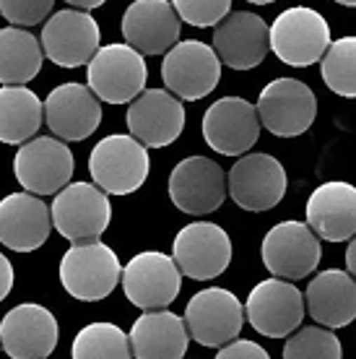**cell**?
Instances as JSON below:
<instances>
[{
	"label": "cell",
	"mask_w": 356,
	"mask_h": 359,
	"mask_svg": "<svg viewBox=\"0 0 356 359\" xmlns=\"http://www.w3.org/2000/svg\"><path fill=\"white\" fill-rule=\"evenodd\" d=\"M247 3H255V6H271V3H276V0H247Z\"/></svg>",
	"instance_id": "39"
},
{
	"label": "cell",
	"mask_w": 356,
	"mask_h": 359,
	"mask_svg": "<svg viewBox=\"0 0 356 359\" xmlns=\"http://www.w3.org/2000/svg\"><path fill=\"white\" fill-rule=\"evenodd\" d=\"M135 359H182L190 346L185 318L164 310H143L130 328Z\"/></svg>",
	"instance_id": "25"
},
{
	"label": "cell",
	"mask_w": 356,
	"mask_h": 359,
	"mask_svg": "<svg viewBox=\"0 0 356 359\" xmlns=\"http://www.w3.org/2000/svg\"><path fill=\"white\" fill-rule=\"evenodd\" d=\"M346 269L348 273L356 278V237L348 243V250H346Z\"/></svg>",
	"instance_id": "37"
},
{
	"label": "cell",
	"mask_w": 356,
	"mask_h": 359,
	"mask_svg": "<svg viewBox=\"0 0 356 359\" xmlns=\"http://www.w3.org/2000/svg\"><path fill=\"white\" fill-rule=\"evenodd\" d=\"M99 39H102V32H99L97 18L81 8L55 11L42 27L45 55L60 68L89 65L91 57L102 47Z\"/></svg>",
	"instance_id": "14"
},
{
	"label": "cell",
	"mask_w": 356,
	"mask_h": 359,
	"mask_svg": "<svg viewBox=\"0 0 356 359\" xmlns=\"http://www.w3.org/2000/svg\"><path fill=\"white\" fill-rule=\"evenodd\" d=\"M128 130L149 149L174 144L185 130V107L170 89H143L125 115Z\"/></svg>",
	"instance_id": "18"
},
{
	"label": "cell",
	"mask_w": 356,
	"mask_h": 359,
	"mask_svg": "<svg viewBox=\"0 0 356 359\" xmlns=\"http://www.w3.org/2000/svg\"><path fill=\"white\" fill-rule=\"evenodd\" d=\"M123 36L143 55H167L179 42L182 18L172 0H133L120 21Z\"/></svg>",
	"instance_id": "20"
},
{
	"label": "cell",
	"mask_w": 356,
	"mask_h": 359,
	"mask_svg": "<svg viewBox=\"0 0 356 359\" xmlns=\"http://www.w3.org/2000/svg\"><path fill=\"white\" fill-rule=\"evenodd\" d=\"M258 107L242 97L216 99L203 115V138L216 154L224 156H242L247 154L260 138Z\"/></svg>",
	"instance_id": "17"
},
{
	"label": "cell",
	"mask_w": 356,
	"mask_h": 359,
	"mask_svg": "<svg viewBox=\"0 0 356 359\" xmlns=\"http://www.w3.org/2000/svg\"><path fill=\"white\" fill-rule=\"evenodd\" d=\"M45 65V47L27 27L0 29V83L27 86Z\"/></svg>",
	"instance_id": "27"
},
{
	"label": "cell",
	"mask_w": 356,
	"mask_h": 359,
	"mask_svg": "<svg viewBox=\"0 0 356 359\" xmlns=\"http://www.w3.org/2000/svg\"><path fill=\"white\" fill-rule=\"evenodd\" d=\"M229 193V177L208 156H187L170 175L172 203L190 216H205L221 208Z\"/></svg>",
	"instance_id": "13"
},
{
	"label": "cell",
	"mask_w": 356,
	"mask_h": 359,
	"mask_svg": "<svg viewBox=\"0 0 356 359\" xmlns=\"http://www.w3.org/2000/svg\"><path fill=\"white\" fill-rule=\"evenodd\" d=\"M55 0H0V16L13 27H36L53 16Z\"/></svg>",
	"instance_id": "33"
},
{
	"label": "cell",
	"mask_w": 356,
	"mask_h": 359,
	"mask_svg": "<svg viewBox=\"0 0 356 359\" xmlns=\"http://www.w3.org/2000/svg\"><path fill=\"white\" fill-rule=\"evenodd\" d=\"M45 123L62 141H86L102 126V99L89 83H60L45 99Z\"/></svg>",
	"instance_id": "21"
},
{
	"label": "cell",
	"mask_w": 356,
	"mask_h": 359,
	"mask_svg": "<svg viewBox=\"0 0 356 359\" xmlns=\"http://www.w3.org/2000/svg\"><path fill=\"white\" fill-rule=\"evenodd\" d=\"M341 6H346V8H356V0H336Z\"/></svg>",
	"instance_id": "38"
},
{
	"label": "cell",
	"mask_w": 356,
	"mask_h": 359,
	"mask_svg": "<svg viewBox=\"0 0 356 359\" xmlns=\"http://www.w3.org/2000/svg\"><path fill=\"white\" fill-rule=\"evenodd\" d=\"M172 258L182 276L208 281L221 276L232 263V240L214 222H193L182 226L172 243Z\"/></svg>",
	"instance_id": "16"
},
{
	"label": "cell",
	"mask_w": 356,
	"mask_h": 359,
	"mask_svg": "<svg viewBox=\"0 0 356 359\" xmlns=\"http://www.w3.org/2000/svg\"><path fill=\"white\" fill-rule=\"evenodd\" d=\"M214 50L232 71L258 68L271 50V27L252 11H234L216 24Z\"/></svg>",
	"instance_id": "22"
},
{
	"label": "cell",
	"mask_w": 356,
	"mask_h": 359,
	"mask_svg": "<svg viewBox=\"0 0 356 359\" xmlns=\"http://www.w3.org/2000/svg\"><path fill=\"white\" fill-rule=\"evenodd\" d=\"M307 310L325 328H346L356 320V278L348 271H320L304 292Z\"/></svg>",
	"instance_id": "26"
},
{
	"label": "cell",
	"mask_w": 356,
	"mask_h": 359,
	"mask_svg": "<svg viewBox=\"0 0 356 359\" xmlns=\"http://www.w3.org/2000/svg\"><path fill=\"white\" fill-rule=\"evenodd\" d=\"M65 3H71V8L94 11V8H99V6H104L107 0H65Z\"/></svg>",
	"instance_id": "36"
},
{
	"label": "cell",
	"mask_w": 356,
	"mask_h": 359,
	"mask_svg": "<svg viewBox=\"0 0 356 359\" xmlns=\"http://www.w3.org/2000/svg\"><path fill=\"white\" fill-rule=\"evenodd\" d=\"M229 198L245 211H271L286 196V170L271 154H245L229 170Z\"/></svg>",
	"instance_id": "15"
},
{
	"label": "cell",
	"mask_w": 356,
	"mask_h": 359,
	"mask_svg": "<svg viewBox=\"0 0 356 359\" xmlns=\"http://www.w3.org/2000/svg\"><path fill=\"white\" fill-rule=\"evenodd\" d=\"M109 193L97 182H71L53 198V224L71 243L99 240L112 222Z\"/></svg>",
	"instance_id": "5"
},
{
	"label": "cell",
	"mask_w": 356,
	"mask_h": 359,
	"mask_svg": "<svg viewBox=\"0 0 356 359\" xmlns=\"http://www.w3.org/2000/svg\"><path fill=\"white\" fill-rule=\"evenodd\" d=\"M11 289H13V266L11 261L0 252V302L11 294Z\"/></svg>",
	"instance_id": "35"
},
{
	"label": "cell",
	"mask_w": 356,
	"mask_h": 359,
	"mask_svg": "<svg viewBox=\"0 0 356 359\" xmlns=\"http://www.w3.org/2000/svg\"><path fill=\"white\" fill-rule=\"evenodd\" d=\"M307 299L289 278H266L252 287L245 302L249 325L268 339H286L304 320Z\"/></svg>",
	"instance_id": "10"
},
{
	"label": "cell",
	"mask_w": 356,
	"mask_h": 359,
	"mask_svg": "<svg viewBox=\"0 0 356 359\" xmlns=\"http://www.w3.org/2000/svg\"><path fill=\"white\" fill-rule=\"evenodd\" d=\"M307 224L320 240L343 243L356 237V188L351 182H322L307 201Z\"/></svg>",
	"instance_id": "24"
},
{
	"label": "cell",
	"mask_w": 356,
	"mask_h": 359,
	"mask_svg": "<svg viewBox=\"0 0 356 359\" xmlns=\"http://www.w3.org/2000/svg\"><path fill=\"white\" fill-rule=\"evenodd\" d=\"M245 315L247 313L237 294L221 287H208L190 297L185 307V323L196 344L221 349L242 333Z\"/></svg>",
	"instance_id": "8"
},
{
	"label": "cell",
	"mask_w": 356,
	"mask_h": 359,
	"mask_svg": "<svg viewBox=\"0 0 356 359\" xmlns=\"http://www.w3.org/2000/svg\"><path fill=\"white\" fill-rule=\"evenodd\" d=\"M216 359H271V354L260 344L249 341V339H234V341H229L226 346L219 349Z\"/></svg>",
	"instance_id": "34"
},
{
	"label": "cell",
	"mask_w": 356,
	"mask_h": 359,
	"mask_svg": "<svg viewBox=\"0 0 356 359\" xmlns=\"http://www.w3.org/2000/svg\"><path fill=\"white\" fill-rule=\"evenodd\" d=\"M330 42V27L320 11L294 6L278 13L271 24V50L281 63L292 68H310L325 57Z\"/></svg>",
	"instance_id": "4"
},
{
	"label": "cell",
	"mask_w": 356,
	"mask_h": 359,
	"mask_svg": "<svg viewBox=\"0 0 356 359\" xmlns=\"http://www.w3.org/2000/svg\"><path fill=\"white\" fill-rule=\"evenodd\" d=\"M73 151L68 141L57 135H34L32 141L18 146L13 156V175L21 182V188L34 196H55L65 185H71Z\"/></svg>",
	"instance_id": "6"
},
{
	"label": "cell",
	"mask_w": 356,
	"mask_h": 359,
	"mask_svg": "<svg viewBox=\"0 0 356 359\" xmlns=\"http://www.w3.org/2000/svg\"><path fill=\"white\" fill-rule=\"evenodd\" d=\"M91 91L107 104H130L149 81L146 55L128 42L102 45L86 65Z\"/></svg>",
	"instance_id": "3"
},
{
	"label": "cell",
	"mask_w": 356,
	"mask_h": 359,
	"mask_svg": "<svg viewBox=\"0 0 356 359\" xmlns=\"http://www.w3.org/2000/svg\"><path fill=\"white\" fill-rule=\"evenodd\" d=\"M53 226V208L42 201V196L21 190L0 201V243L8 250H39Z\"/></svg>",
	"instance_id": "23"
},
{
	"label": "cell",
	"mask_w": 356,
	"mask_h": 359,
	"mask_svg": "<svg viewBox=\"0 0 356 359\" xmlns=\"http://www.w3.org/2000/svg\"><path fill=\"white\" fill-rule=\"evenodd\" d=\"M221 57L200 39L177 42L161 63V81L182 102H198L208 97L221 81Z\"/></svg>",
	"instance_id": "7"
},
{
	"label": "cell",
	"mask_w": 356,
	"mask_h": 359,
	"mask_svg": "<svg viewBox=\"0 0 356 359\" xmlns=\"http://www.w3.org/2000/svg\"><path fill=\"white\" fill-rule=\"evenodd\" d=\"M258 115L266 130L278 138L307 133L317 117L315 91L296 79H276L258 97Z\"/></svg>",
	"instance_id": "12"
},
{
	"label": "cell",
	"mask_w": 356,
	"mask_h": 359,
	"mask_svg": "<svg viewBox=\"0 0 356 359\" xmlns=\"http://www.w3.org/2000/svg\"><path fill=\"white\" fill-rule=\"evenodd\" d=\"M320 73L333 94L346 99L356 97V36H341L328 47L320 60Z\"/></svg>",
	"instance_id": "30"
},
{
	"label": "cell",
	"mask_w": 356,
	"mask_h": 359,
	"mask_svg": "<svg viewBox=\"0 0 356 359\" xmlns=\"http://www.w3.org/2000/svg\"><path fill=\"white\" fill-rule=\"evenodd\" d=\"M0 351H3V344H0Z\"/></svg>",
	"instance_id": "40"
},
{
	"label": "cell",
	"mask_w": 356,
	"mask_h": 359,
	"mask_svg": "<svg viewBox=\"0 0 356 359\" xmlns=\"http://www.w3.org/2000/svg\"><path fill=\"white\" fill-rule=\"evenodd\" d=\"M151 170L149 146L135 135L112 133L102 138L89 156L91 180L109 196H130L141 188Z\"/></svg>",
	"instance_id": "2"
},
{
	"label": "cell",
	"mask_w": 356,
	"mask_h": 359,
	"mask_svg": "<svg viewBox=\"0 0 356 359\" xmlns=\"http://www.w3.org/2000/svg\"><path fill=\"white\" fill-rule=\"evenodd\" d=\"M45 123V102L29 86H0V144L32 141Z\"/></svg>",
	"instance_id": "28"
},
{
	"label": "cell",
	"mask_w": 356,
	"mask_h": 359,
	"mask_svg": "<svg viewBox=\"0 0 356 359\" xmlns=\"http://www.w3.org/2000/svg\"><path fill=\"white\" fill-rule=\"evenodd\" d=\"M57 339L60 328L55 315L36 302L16 305L0 320V344L11 359H47Z\"/></svg>",
	"instance_id": "19"
},
{
	"label": "cell",
	"mask_w": 356,
	"mask_h": 359,
	"mask_svg": "<svg viewBox=\"0 0 356 359\" xmlns=\"http://www.w3.org/2000/svg\"><path fill=\"white\" fill-rule=\"evenodd\" d=\"M182 289V271L172 255L143 250L123 269V292L128 302L141 310H164Z\"/></svg>",
	"instance_id": "9"
},
{
	"label": "cell",
	"mask_w": 356,
	"mask_h": 359,
	"mask_svg": "<svg viewBox=\"0 0 356 359\" xmlns=\"http://www.w3.org/2000/svg\"><path fill=\"white\" fill-rule=\"evenodd\" d=\"M123 281L117 252L102 240L73 243L60 261L62 289L81 302H99L115 292Z\"/></svg>",
	"instance_id": "1"
},
{
	"label": "cell",
	"mask_w": 356,
	"mask_h": 359,
	"mask_svg": "<svg viewBox=\"0 0 356 359\" xmlns=\"http://www.w3.org/2000/svg\"><path fill=\"white\" fill-rule=\"evenodd\" d=\"M130 333L115 323L83 325L71 346V359H130Z\"/></svg>",
	"instance_id": "29"
},
{
	"label": "cell",
	"mask_w": 356,
	"mask_h": 359,
	"mask_svg": "<svg viewBox=\"0 0 356 359\" xmlns=\"http://www.w3.org/2000/svg\"><path fill=\"white\" fill-rule=\"evenodd\" d=\"M260 255L273 276L299 281L320 266V237L304 222H281L263 237Z\"/></svg>",
	"instance_id": "11"
},
{
	"label": "cell",
	"mask_w": 356,
	"mask_h": 359,
	"mask_svg": "<svg viewBox=\"0 0 356 359\" xmlns=\"http://www.w3.org/2000/svg\"><path fill=\"white\" fill-rule=\"evenodd\" d=\"M284 359H343V346L325 325H304L286 339Z\"/></svg>",
	"instance_id": "31"
},
{
	"label": "cell",
	"mask_w": 356,
	"mask_h": 359,
	"mask_svg": "<svg viewBox=\"0 0 356 359\" xmlns=\"http://www.w3.org/2000/svg\"><path fill=\"white\" fill-rule=\"evenodd\" d=\"M179 18L196 29L216 27L232 13V0H172Z\"/></svg>",
	"instance_id": "32"
}]
</instances>
